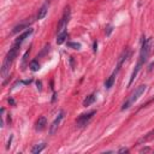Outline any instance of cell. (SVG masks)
Wrapping results in <instances>:
<instances>
[{
  "mask_svg": "<svg viewBox=\"0 0 154 154\" xmlns=\"http://www.w3.org/2000/svg\"><path fill=\"white\" fill-rule=\"evenodd\" d=\"M150 47H152V38L148 37L146 40H143L142 42V46H141V51H140V58H138V61L131 73V77H130V81H129V85L132 84V82L135 81L138 71L141 70V67L144 65V63L148 60V57H149V53H150Z\"/></svg>",
  "mask_w": 154,
  "mask_h": 154,
  "instance_id": "obj_1",
  "label": "cell"
},
{
  "mask_svg": "<svg viewBox=\"0 0 154 154\" xmlns=\"http://www.w3.org/2000/svg\"><path fill=\"white\" fill-rule=\"evenodd\" d=\"M19 46L20 45H16L14 43V46L12 48H10V51L7 52V54H6L5 59H4V63H2V66H1V78H2V83L4 84L6 83V77L10 75V66H11V64L13 63L14 58L18 54Z\"/></svg>",
  "mask_w": 154,
  "mask_h": 154,
  "instance_id": "obj_2",
  "label": "cell"
},
{
  "mask_svg": "<svg viewBox=\"0 0 154 154\" xmlns=\"http://www.w3.org/2000/svg\"><path fill=\"white\" fill-rule=\"evenodd\" d=\"M146 89H147V85H146V84H141V85H138L137 88H135V90L126 97V100H125L124 103L122 105V111H125V109L130 108V107L140 99V96L146 91Z\"/></svg>",
  "mask_w": 154,
  "mask_h": 154,
  "instance_id": "obj_3",
  "label": "cell"
},
{
  "mask_svg": "<svg viewBox=\"0 0 154 154\" xmlns=\"http://www.w3.org/2000/svg\"><path fill=\"white\" fill-rule=\"evenodd\" d=\"M70 16H71V11H70V7L67 6V7L65 8V11H64V13H63V16H61L59 23H58V26H57V32H58V34L66 30L67 23H69V20H70Z\"/></svg>",
  "mask_w": 154,
  "mask_h": 154,
  "instance_id": "obj_4",
  "label": "cell"
},
{
  "mask_svg": "<svg viewBox=\"0 0 154 154\" xmlns=\"http://www.w3.org/2000/svg\"><path fill=\"white\" fill-rule=\"evenodd\" d=\"M95 113H96V111H90V112H88V113H83V114H81V116L77 118V120H76L77 126H78V128H83V126H85V125L90 122V119L94 117Z\"/></svg>",
  "mask_w": 154,
  "mask_h": 154,
  "instance_id": "obj_5",
  "label": "cell"
},
{
  "mask_svg": "<svg viewBox=\"0 0 154 154\" xmlns=\"http://www.w3.org/2000/svg\"><path fill=\"white\" fill-rule=\"evenodd\" d=\"M63 118H64V111H59L58 114H57V117H55V119L52 122V124L49 126V134L51 135H54L57 132V130H58V128H59Z\"/></svg>",
  "mask_w": 154,
  "mask_h": 154,
  "instance_id": "obj_6",
  "label": "cell"
},
{
  "mask_svg": "<svg viewBox=\"0 0 154 154\" xmlns=\"http://www.w3.org/2000/svg\"><path fill=\"white\" fill-rule=\"evenodd\" d=\"M48 5H49V2L48 1H46L40 8H38V12H37V19H43L45 17H46V14H47V12H48Z\"/></svg>",
  "mask_w": 154,
  "mask_h": 154,
  "instance_id": "obj_7",
  "label": "cell"
},
{
  "mask_svg": "<svg viewBox=\"0 0 154 154\" xmlns=\"http://www.w3.org/2000/svg\"><path fill=\"white\" fill-rule=\"evenodd\" d=\"M30 23H31V20H24V22H22L20 24H18V25H16V26L13 28V30H12V34H17V32L22 31L23 29H29V25H30Z\"/></svg>",
  "mask_w": 154,
  "mask_h": 154,
  "instance_id": "obj_8",
  "label": "cell"
},
{
  "mask_svg": "<svg viewBox=\"0 0 154 154\" xmlns=\"http://www.w3.org/2000/svg\"><path fill=\"white\" fill-rule=\"evenodd\" d=\"M32 31H34V30L29 28L28 30H25L24 32H22V34H20V35H19V36L16 38V45H20V43H22V42H23L25 38H28V37H29V36L32 34Z\"/></svg>",
  "mask_w": 154,
  "mask_h": 154,
  "instance_id": "obj_9",
  "label": "cell"
},
{
  "mask_svg": "<svg viewBox=\"0 0 154 154\" xmlns=\"http://www.w3.org/2000/svg\"><path fill=\"white\" fill-rule=\"evenodd\" d=\"M46 125H47V119H46V117L42 116V117H40V118L37 119L35 129H36L37 131H42V130L46 128Z\"/></svg>",
  "mask_w": 154,
  "mask_h": 154,
  "instance_id": "obj_10",
  "label": "cell"
},
{
  "mask_svg": "<svg viewBox=\"0 0 154 154\" xmlns=\"http://www.w3.org/2000/svg\"><path fill=\"white\" fill-rule=\"evenodd\" d=\"M117 73L118 72H116V71H113V73L106 79V82H105V88L106 89H109V88H112L113 87V84H114V79H116V76H117Z\"/></svg>",
  "mask_w": 154,
  "mask_h": 154,
  "instance_id": "obj_11",
  "label": "cell"
},
{
  "mask_svg": "<svg viewBox=\"0 0 154 154\" xmlns=\"http://www.w3.org/2000/svg\"><path fill=\"white\" fill-rule=\"evenodd\" d=\"M95 94H90L89 96H87L85 99H84V101H83V106L84 107H88V106H90L94 101H95Z\"/></svg>",
  "mask_w": 154,
  "mask_h": 154,
  "instance_id": "obj_12",
  "label": "cell"
},
{
  "mask_svg": "<svg viewBox=\"0 0 154 154\" xmlns=\"http://www.w3.org/2000/svg\"><path fill=\"white\" fill-rule=\"evenodd\" d=\"M46 148V143H40V144H36L32 149H31V153L32 154H38V153H41L43 149Z\"/></svg>",
  "mask_w": 154,
  "mask_h": 154,
  "instance_id": "obj_13",
  "label": "cell"
},
{
  "mask_svg": "<svg viewBox=\"0 0 154 154\" xmlns=\"http://www.w3.org/2000/svg\"><path fill=\"white\" fill-rule=\"evenodd\" d=\"M66 37H67V31H66V30L63 31V32H59V34H58V37H57V43H58V45H61V43L66 40Z\"/></svg>",
  "mask_w": 154,
  "mask_h": 154,
  "instance_id": "obj_14",
  "label": "cell"
},
{
  "mask_svg": "<svg viewBox=\"0 0 154 154\" xmlns=\"http://www.w3.org/2000/svg\"><path fill=\"white\" fill-rule=\"evenodd\" d=\"M29 67H30L31 71H38V70H40V64H38L37 60H32V61L30 63Z\"/></svg>",
  "mask_w": 154,
  "mask_h": 154,
  "instance_id": "obj_15",
  "label": "cell"
},
{
  "mask_svg": "<svg viewBox=\"0 0 154 154\" xmlns=\"http://www.w3.org/2000/svg\"><path fill=\"white\" fill-rule=\"evenodd\" d=\"M67 46L70 48H73V49H79L81 48V43H78V42H67Z\"/></svg>",
  "mask_w": 154,
  "mask_h": 154,
  "instance_id": "obj_16",
  "label": "cell"
},
{
  "mask_svg": "<svg viewBox=\"0 0 154 154\" xmlns=\"http://www.w3.org/2000/svg\"><path fill=\"white\" fill-rule=\"evenodd\" d=\"M111 32H112V26H111V25H108V26H107V31H106V35L108 36Z\"/></svg>",
  "mask_w": 154,
  "mask_h": 154,
  "instance_id": "obj_17",
  "label": "cell"
},
{
  "mask_svg": "<svg viewBox=\"0 0 154 154\" xmlns=\"http://www.w3.org/2000/svg\"><path fill=\"white\" fill-rule=\"evenodd\" d=\"M128 152H129L128 148H120V149L118 150V153H128Z\"/></svg>",
  "mask_w": 154,
  "mask_h": 154,
  "instance_id": "obj_18",
  "label": "cell"
},
{
  "mask_svg": "<svg viewBox=\"0 0 154 154\" xmlns=\"http://www.w3.org/2000/svg\"><path fill=\"white\" fill-rule=\"evenodd\" d=\"M96 49H97V42L95 41V42H94V45H93V51H94V52H96Z\"/></svg>",
  "mask_w": 154,
  "mask_h": 154,
  "instance_id": "obj_19",
  "label": "cell"
},
{
  "mask_svg": "<svg viewBox=\"0 0 154 154\" xmlns=\"http://www.w3.org/2000/svg\"><path fill=\"white\" fill-rule=\"evenodd\" d=\"M8 102H10V103H12V105H14V101H13L12 99H8Z\"/></svg>",
  "mask_w": 154,
  "mask_h": 154,
  "instance_id": "obj_20",
  "label": "cell"
},
{
  "mask_svg": "<svg viewBox=\"0 0 154 154\" xmlns=\"http://www.w3.org/2000/svg\"><path fill=\"white\" fill-rule=\"evenodd\" d=\"M37 88L41 89V82H37Z\"/></svg>",
  "mask_w": 154,
  "mask_h": 154,
  "instance_id": "obj_21",
  "label": "cell"
}]
</instances>
